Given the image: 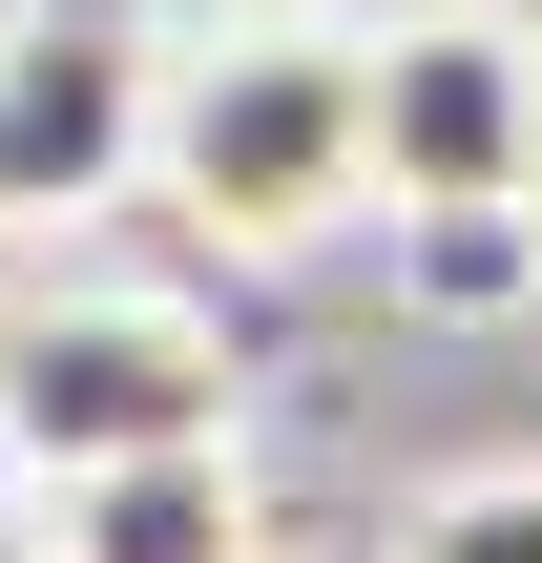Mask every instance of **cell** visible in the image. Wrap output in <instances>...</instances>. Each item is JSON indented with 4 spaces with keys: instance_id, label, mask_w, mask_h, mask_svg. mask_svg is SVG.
Masks as SVG:
<instances>
[{
    "instance_id": "cell-1",
    "label": "cell",
    "mask_w": 542,
    "mask_h": 563,
    "mask_svg": "<svg viewBox=\"0 0 542 563\" xmlns=\"http://www.w3.org/2000/svg\"><path fill=\"white\" fill-rule=\"evenodd\" d=\"M146 209L230 272H292L334 230H376V146H355V21H209L146 84Z\"/></svg>"
},
{
    "instance_id": "cell-2",
    "label": "cell",
    "mask_w": 542,
    "mask_h": 563,
    "mask_svg": "<svg viewBox=\"0 0 542 563\" xmlns=\"http://www.w3.org/2000/svg\"><path fill=\"white\" fill-rule=\"evenodd\" d=\"M146 439H251L230 313L167 292V272H21L0 292V460L84 481V460H146Z\"/></svg>"
},
{
    "instance_id": "cell-3",
    "label": "cell",
    "mask_w": 542,
    "mask_h": 563,
    "mask_svg": "<svg viewBox=\"0 0 542 563\" xmlns=\"http://www.w3.org/2000/svg\"><path fill=\"white\" fill-rule=\"evenodd\" d=\"M146 84H167V42L125 0H0V251L146 209Z\"/></svg>"
},
{
    "instance_id": "cell-4",
    "label": "cell",
    "mask_w": 542,
    "mask_h": 563,
    "mask_svg": "<svg viewBox=\"0 0 542 563\" xmlns=\"http://www.w3.org/2000/svg\"><path fill=\"white\" fill-rule=\"evenodd\" d=\"M522 84H542V21H501V0H397V21H355L376 230H397V209H522Z\"/></svg>"
},
{
    "instance_id": "cell-5",
    "label": "cell",
    "mask_w": 542,
    "mask_h": 563,
    "mask_svg": "<svg viewBox=\"0 0 542 563\" xmlns=\"http://www.w3.org/2000/svg\"><path fill=\"white\" fill-rule=\"evenodd\" d=\"M42 563H272V481H251V439L84 460V481H42Z\"/></svg>"
},
{
    "instance_id": "cell-6",
    "label": "cell",
    "mask_w": 542,
    "mask_h": 563,
    "mask_svg": "<svg viewBox=\"0 0 542 563\" xmlns=\"http://www.w3.org/2000/svg\"><path fill=\"white\" fill-rule=\"evenodd\" d=\"M397 292L418 313H522L542 292V209H397Z\"/></svg>"
},
{
    "instance_id": "cell-7",
    "label": "cell",
    "mask_w": 542,
    "mask_h": 563,
    "mask_svg": "<svg viewBox=\"0 0 542 563\" xmlns=\"http://www.w3.org/2000/svg\"><path fill=\"white\" fill-rule=\"evenodd\" d=\"M376 563H542V460H460V481H418Z\"/></svg>"
},
{
    "instance_id": "cell-8",
    "label": "cell",
    "mask_w": 542,
    "mask_h": 563,
    "mask_svg": "<svg viewBox=\"0 0 542 563\" xmlns=\"http://www.w3.org/2000/svg\"><path fill=\"white\" fill-rule=\"evenodd\" d=\"M0 543H42V481H21V460H0Z\"/></svg>"
},
{
    "instance_id": "cell-9",
    "label": "cell",
    "mask_w": 542,
    "mask_h": 563,
    "mask_svg": "<svg viewBox=\"0 0 542 563\" xmlns=\"http://www.w3.org/2000/svg\"><path fill=\"white\" fill-rule=\"evenodd\" d=\"M209 21H334V0H209Z\"/></svg>"
},
{
    "instance_id": "cell-10",
    "label": "cell",
    "mask_w": 542,
    "mask_h": 563,
    "mask_svg": "<svg viewBox=\"0 0 542 563\" xmlns=\"http://www.w3.org/2000/svg\"><path fill=\"white\" fill-rule=\"evenodd\" d=\"M522 209H542V84H522Z\"/></svg>"
},
{
    "instance_id": "cell-11",
    "label": "cell",
    "mask_w": 542,
    "mask_h": 563,
    "mask_svg": "<svg viewBox=\"0 0 542 563\" xmlns=\"http://www.w3.org/2000/svg\"><path fill=\"white\" fill-rule=\"evenodd\" d=\"M0 563H42V543H0Z\"/></svg>"
}]
</instances>
